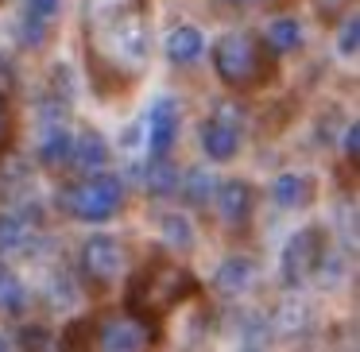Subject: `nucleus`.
<instances>
[{
  "instance_id": "obj_13",
  "label": "nucleus",
  "mask_w": 360,
  "mask_h": 352,
  "mask_svg": "<svg viewBox=\"0 0 360 352\" xmlns=\"http://www.w3.org/2000/svg\"><path fill=\"white\" fill-rule=\"evenodd\" d=\"M27 244V225L24 217H12V213H0V256H12Z\"/></svg>"
},
{
  "instance_id": "obj_20",
  "label": "nucleus",
  "mask_w": 360,
  "mask_h": 352,
  "mask_svg": "<svg viewBox=\"0 0 360 352\" xmlns=\"http://www.w3.org/2000/svg\"><path fill=\"white\" fill-rule=\"evenodd\" d=\"M20 352H55V341L43 325H27L20 329Z\"/></svg>"
},
{
  "instance_id": "obj_1",
  "label": "nucleus",
  "mask_w": 360,
  "mask_h": 352,
  "mask_svg": "<svg viewBox=\"0 0 360 352\" xmlns=\"http://www.w3.org/2000/svg\"><path fill=\"white\" fill-rule=\"evenodd\" d=\"M120 197H124V186L109 174H97V178L82 182L70 194V209L78 221H94L97 225V221H109L120 209Z\"/></svg>"
},
{
  "instance_id": "obj_3",
  "label": "nucleus",
  "mask_w": 360,
  "mask_h": 352,
  "mask_svg": "<svg viewBox=\"0 0 360 352\" xmlns=\"http://www.w3.org/2000/svg\"><path fill=\"white\" fill-rule=\"evenodd\" d=\"M318 259H321L318 233H314V228L295 233V236L287 240V248H283V275H287V282L306 279V275L314 271V263H318Z\"/></svg>"
},
{
  "instance_id": "obj_22",
  "label": "nucleus",
  "mask_w": 360,
  "mask_h": 352,
  "mask_svg": "<svg viewBox=\"0 0 360 352\" xmlns=\"http://www.w3.org/2000/svg\"><path fill=\"white\" fill-rule=\"evenodd\" d=\"M341 47H345V51H352V47H356V24H349V27H345V35H341Z\"/></svg>"
},
{
  "instance_id": "obj_6",
  "label": "nucleus",
  "mask_w": 360,
  "mask_h": 352,
  "mask_svg": "<svg viewBox=\"0 0 360 352\" xmlns=\"http://www.w3.org/2000/svg\"><path fill=\"white\" fill-rule=\"evenodd\" d=\"M143 344H148L143 325H136V321H128V318L109 321V325L101 329V348L105 352H140Z\"/></svg>"
},
{
  "instance_id": "obj_9",
  "label": "nucleus",
  "mask_w": 360,
  "mask_h": 352,
  "mask_svg": "<svg viewBox=\"0 0 360 352\" xmlns=\"http://www.w3.org/2000/svg\"><path fill=\"white\" fill-rule=\"evenodd\" d=\"M174 128H179V112H174V105L159 101L155 109H151V120H148V136H151V151H155V155H163V151L171 148Z\"/></svg>"
},
{
  "instance_id": "obj_10",
  "label": "nucleus",
  "mask_w": 360,
  "mask_h": 352,
  "mask_svg": "<svg viewBox=\"0 0 360 352\" xmlns=\"http://www.w3.org/2000/svg\"><path fill=\"white\" fill-rule=\"evenodd\" d=\"M202 148L210 159H233L236 155V128L221 124V120H210L202 128Z\"/></svg>"
},
{
  "instance_id": "obj_19",
  "label": "nucleus",
  "mask_w": 360,
  "mask_h": 352,
  "mask_svg": "<svg viewBox=\"0 0 360 352\" xmlns=\"http://www.w3.org/2000/svg\"><path fill=\"white\" fill-rule=\"evenodd\" d=\"M163 240L174 244V248H190L194 244V228H190L186 217H163Z\"/></svg>"
},
{
  "instance_id": "obj_8",
  "label": "nucleus",
  "mask_w": 360,
  "mask_h": 352,
  "mask_svg": "<svg viewBox=\"0 0 360 352\" xmlns=\"http://www.w3.org/2000/svg\"><path fill=\"white\" fill-rule=\"evenodd\" d=\"M213 194H217V213L229 221V225H236V221L248 217V209H252V190L244 186V182H225V186H217Z\"/></svg>"
},
{
  "instance_id": "obj_5",
  "label": "nucleus",
  "mask_w": 360,
  "mask_h": 352,
  "mask_svg": "<svg viewBox=\"0 0 360 352\" xmlns=\"http://www.w3.org/2000/svg\"><path fill=\"white\" fill-rule=\"evenodd\" d=\"M213 279H217L221 294H244V290H252V282H256V263H252L248 256H229V259H221Z\"/></svg>"
},
{
  "instance_id": "obj_17",
  "label": "nucleus",
  "mask_w": 360,
  "mask_h": 352,
  "mask_svg": "<svg viewBox=\"0 0 360 352\" xmlns=\"http://www.w3.org/2000/svg\"><path fill=\"white\" fill-rule=\"evenodd\" d=\"M213 190H217V186H213V174L205 171V167H194V171L186 174V186H182V194H186L194 205H205V202L213 197Z\"/></svg>"
},
{
  "instance_id": "obj_21",
  "label": "nucleus",
  "mask_w": 360,
  "mask_h": 352,
  "mask_svg": "<svg viewBox=\"0 0 360 352\" xmlns=\"http://www.w3.org/2000/svg\"><path fill=\"white\" fill-rule=\"evenodd\" d=\"M58 8V0H27V12H32V20H51Z\"/></svg>"
},
{
  "instance_id": "obj_18",
  "label": "nucleus",
  "mask_w": 360,
  "mask_h": 352,
  "mask_svg": "<svg viewBox=\"0 0 360 352\" xmlns=\"http://www.w3.org/2000/svg\"><path fill=\"white\" fill-rule=\"evenodd\" d=\"M267 43H271L275 51L298 47V24H295V20H275V24L267 27Z\"/></svg>"
},
{
  "instance_id": "obj_23",
  "label": "nucleus",
  "mask_w": 360,
  "mask_h": 352,
  "mask_svg": "<svg viewBox=\"0 0 360 352\" xmlns=\"http://www.w3.org/2000/svg\"><path fill=\"white\" fill-rule=\"evenodd\" d=\"M0 352H12V341H8V337H0Z\"/></svg>"
},
{
  "instance_id": "obj_15",
  "label": "nucleus",
  "mask_w": 360,
  "mask_h": 352,
  "mask_svg": "<svg viewBox=\"0 0 360 352\" xmlns=\"http://www.w3.org/2000/svg\"><path fill=\"white\" fill-rule=\"evenodd\" d=\"M24 302H27L24 282H20L12 271H4V267H0V310L16 313V310H24Z\"/></svg>"
},
{
  "instance_id": "obj_4",
  "label": "nucleus",
  "mask_w": 360,
  "mask_h": 352,
  "mask_svg": "<svg viewBox=\"0 0 360 352\" xmlns=\"http://www.w3.org/2000/svg\"><path fill=\"white\" fill-rule=\"evenodd\" d=\"M82 267H86L89 279L109 282L112 275L120 271V244L112 236H89L82 244Z\"/></svg>"
},
{
  "instance_id": "obj_24",
  "label": "nucleus",
  "mask_w": 360,
  "mask_h": 352,
  "mask_svg": "<svg viewBox=\"0 0 360 352\" xmlns=\"http://www.w3.org/2000/svg\"><path fill=\"white\" fill-rule=\"evenodd\" d=\"M244 352H259V348H244Z\"/></svg>"
},
{
  "instance_id": "obj_14",
  "label": "nucleus",
  "mask_w": 360,
  "mask_h": 352,
  "mask_svg": "<svg viewBox=\"0 0 360 352\" xmlns=\"http://www.w3.org/2000/svg\"><path fill=\"white\" fill-rule=\"evenodd\" d=\"M143 186H148L151 194H174V186H179V171H174L171 163H163V159H155V163L143 171Z\"/></svg>"
},
{
  "instance_id": "obj_12",
  "label": "nucleus",
  "mask_w": 360,
  "mask_h": 352,
  "mask_svg": "<svg viewBox=\"0 0 360 352\" xmlns=\"http://www.w3.org/2000/svg\"><path fill=\"white\" fill-rule=\"evenodd\" d=\"M167 55L174 58V63H190V58L202 55V35L194 32V27H179V32H171V39H167Z\"/></svg>"
},
{
  "instance_id": "obj_2",
  "label": "nucleus",
  "mask_w": 360,
  "mask_h": 352,
  "mask_svg": "<svg viewBox=\"0 0 360 352\" xmlns=\"http://www.w3.org/2000/svg\"><path fill=\"white\" fill-rule=\"evenodd\" d=\"M213 63H217L221 78L236 82V86H244V82L259 70V55L248 39H221L217 51H213Z\"/></svg>"
},
{
  "instance_id": "obj_11",
  "label": "nucleus",
  "mask_w": 360,
  "mask_h": 352,
  "mask_svg": "<svg viewBox=\"0 0 360 352\" xmlns=\"http://www.w3.org/2000/svg\"><path fill=\"white\" fill-rule=\"evenodd\" d=\"M306 194H310V182H306L302 174H279V178H275V186H271V197L283 205V209L302 205Z\"/></svg>"
},
{
  "instance_id": "obj_25",
  "label": "nucleus",
  "mask_w": 360,
  "mask_h": 352,
  "mask_svg": "<svg viewBox=\"0 0 360 352\" xmlns=\"http://www.w3.org/2000/svg\"><path fill=\"white\" fill-rule=\"evenodd\" d=\"M229 4H240V0H229Z\"/></svg>"
},
{
  "instance_id": "obj_16",
  "label": "nucleus",
  "mask_w": 360,
  "mask_h": 352,
  "mask_svg": "<svg viewBox=\"0 0 360 352\" xmlns=\"http://www.w3.org/2000/svg\"><path fill=\"white\" fill-rule=\"evenodd\" d=\"M39 159L43 163H66L70 159V136L63 132V128H51L47 136H43V143H39Z\"/></svg>"
},
{
  "instance_id": "obj_7",
  "label": "nucleus",
  "mask_w": 360,
  "mask_h": 352,
  "mask_svg": "<svg viewBox=\"0 0 360 352\" xmlns=\"http://www.w3.org/2000/svg\"><path fill=\"white\" fill-rule=\"evenodd\" d=\"M70 159L82 167V171L97 174V171H105V163H109V143H105L97 132H82L78 140H70Z\"/></svg>"
}]
</instances>
